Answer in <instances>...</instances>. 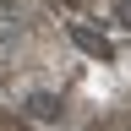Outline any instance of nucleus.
Listing matches in <instances>:
<instances>
[{"label": "nucleus", "mask_w": 131, "mask_h": 131, "mask_svg": "<svg viewBox=\"0 0 131 131\" xmlns=\"http://www.w3.org/2000/svg\"><path fill=\"white\" fill-rule=\"evenodd\" d=\"M66 38H71L82 55H93V60H109V55H115L104 33H93V27H82V22H71V27H66Z\"/></svg>", "instance_id": "obj_1"}, {"label": "nucleus", "mask_w": 131, "mask_h": 131, "mask_svg": "<svg viewBox=\"0 0 131 131\" xmlns=\"http://www.w3.org/2000/svg\"><path fill=\"white\" fill-rule=\"evenodd\" d=\"M27 115H33V120H55V115H60V98L55 93H27Z\"/></svg>", "instance_id": "obj_2"}, {"label": "nucleus", "mask_w": 131, "mask_h": 131, "mask_svg": "<svg viewBox=\"0 0 131 131\" xmlns=\"http://www.w3.org/2000/svg\"><path fill=\"white\" fill-rule=\"evenodd\" d=\"M115 22H126V27H131V0H115Z\"/></svg>", "instance_id": "obj_3"}]
</instances>
